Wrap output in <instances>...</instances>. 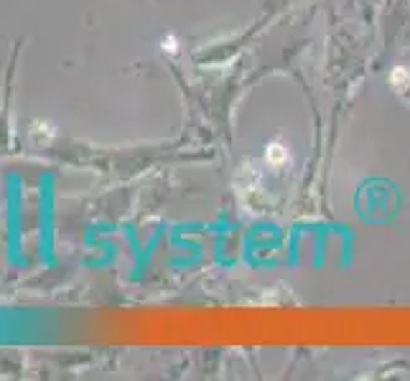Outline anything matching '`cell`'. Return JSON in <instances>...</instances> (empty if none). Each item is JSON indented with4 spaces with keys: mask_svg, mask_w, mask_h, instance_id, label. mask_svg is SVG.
Here are the masks:
<instances>
[{
    "mask_svg": "<svg viewBox=\"0 0 410 381\" xmlns=\"http://www.w3.org/2000/svg\"><path fill=\"white\" fill-rule=\"evenodd\" d=\"M286 158H288V153L283 150V145H271V148H268V160H271V163L278 166V163H283Z\"/></svg>",
    "mask_w": 410,
    "mask_h": 381,
    "instance_id": "1",
    "label": "cell"
}]
</instances>
